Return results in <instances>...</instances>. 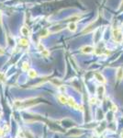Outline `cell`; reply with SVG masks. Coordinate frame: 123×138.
<instances>
[{
    "label": "cell",
    "instance_id": "6da1fadb",
    "mask_svg": "<svg viewBox=\"0 0 123 138\" xmlns=\"http://www.w3.org/2000/svg\"><path fill=\"white\" fill-rule=\"evenodd\" d=\"M36 100H37V98H30V99H24V100H15L14 105H15V107H17L19 109H28V108H30V107L36 105L37 104Z\"/></svg>",
    "mask_w": 123,
    "mask_h": 138
},
{
    "label": "cell",
    "instance_id": "7a4b0ae2",
    "mask_svg": "<svg viewBox=\"0 0 123 138\" xmlns=\"http://www.w3.org/2000/svg\"><path fill=\"white\" fill-rule=\"evenodd\" d=\"M112 38L116 42H122L123 41V33L119 29H114L112 31Z\"/></svg>",
    "mask_w": 123,
    "mask_h": 138
},
{
    "label": "cell",
    "instance_id": "3957f363",
    "mask_svg": "<svg viewBox=\"0 0 123 138\" xmlns=\"http://www.w3.org/2000/svg\"><path fill=\"white\" fill-rule=\"evenodd\" d=\"M94 76H95V78H96V81L99 82L100 84H105V83H107V79L105 78V76H103L101 73L96 72V73L94 74Z\"/></svg>",
    "mask_w": 123,
    "mask_h": 138
},
{
    "label": "cell",
    "instance_id": "277c9868",
    "mask_svg": "<svg viewBox=\"0 0 123 138\" xmlns=\"http://www.w3.org/2000/svg\"><path fill=\"white\" fill-rule=\"evenodd\" d=\"M95 51V49L93 46H90V45H85L81 48V52L85 54H92L93 52Z\"/></svg>",
    "mask_w": 123,
    "mask_h": 138
},
{
    "label": "cell",
    "instance_id": "5b68a950",
    "mask_svg": "<svg viewBox=\"0 0 123 138\" xmlns=\"http://www.w3.org/2000/svg\"><path fill=\"white\" fill-rule=\"evenodd\" d=\"M70 107H72V108H74L75 110H78V107H79V105L76 103V101L75 100V99L73 98V97H68V102H67Z\"/></svg>",
    "mask_w": 123,
    "mask_h": 138
},
{
    "label": "cell",
    "instance_id": "8992f818",
    "mask_svg": "<svg viewBox=\"0 0 123 138\" xmlns=\"http://www.w3.org/2000/svg\"><path fill=\"white\" fill-rule=\"evenodd\" d=\"M104 94H105V87L102 86V85L99 86V87H97L96 88V95H97V97L99 99H102Z\"/></svg>",
    "mask_w": 123,
    "mask_h": 138
},
{
    "label": "cell",
    "instance_id": "52a82bcc",
    "mask_svg": "<svg viewBox=\"0 0 123 138\" xmlns=\"http://www.w3.org/2000/svg\"><path fill=\"white\" fill-rule=\"evenodd\" d=\"M117 79L118 80H121L123 78V67H118L117 69Z\"/></svg>",
    "mask_w": 123,
    "mask_h": 138
},
{
    "label": "cell",
    "instance_id": "ba28073f",
    "mask_svg": "<svg viewBox=\"0 0 123 138\" xmlns=\"http://www.w3.org/2000/svg\"><path fill=\"white\" fill-rule=\"evenodd\" d=\"M58 100L62 104H67V102H68V98L66 96H64L63 94H61V95L58 96Z\"/></svg>",
    "mask_w": 123,
    "mask_h": 138
},
{
    "label": "cell",
    "instance_id": "9c48e42d",
    "mask_svg": "<svg viewBox=\"0 0 123 138\" xmlns=\"http://www.w3.org/2000/svg\"><path fill=\"white\" fill-rule=\"evenodd\" d=\"M28 76L30 78H36L38 76V73H37V71L35 69H29L28 71Z\"/></svg>",
    "mask_w": 123,
    "mask_h": 138
},
{
    "label": "cell",
    "instance_id": "30bf717a",
    "mask_svg": "<svg viewBox=\"0 0 123 138\" xmlns=\"http://www.w3.org/2000/svg\"><path fill=\"white\" fill-rule=\"evenodd\" d=\"M68 30L70 31H72V32H75V30H76V29H77V25H76V23L75 22H70L68 24Z\"/></svg>",
    "mask_w": 123,
    "mask_h": 138
},
{
    "label": "cell",
    "instance_id": "8fae6325",
    "mask_svg": "<svg viewBox=\"0 0 123 138\" xmlns=\"http://www.w3.org/2000/svg\"><path fill=\"white\" fill-rule=\"evenodd\" d=\"M51 83L52 84H53L54 86L56 87H62V82L60 79H57V78H52V79H51Z\"/></svg>",
    "mask_w": 123,
    "mask_h": 138
},
{
    "label": "cell",
    "instance_id": "7c38bea8",
    "mask_svg": "<svg viewBox=\"0 0 123 138\" xmlns=\"http://www.w3.org/2000/svg\"><path fill=\"white\" fill-rule=\"evenodd\" d=\"M20 32H21V34L23 35V36H28V35L29 34V30H28V28L26 27V26H23V27L21 28Z\"/></svg>",
    "mask_w": 123,
    "mask_h": 138
},
{
    "label": "cell",
    "instance_id": "4fadbf2b",
    "mask_svg": "<svg viewBox=\"0 0 123 138\" xmlns=\"http://www.w3.org/2000/svg\"><path fill=\"white\" fill-rule=\"evenodd\" d=\"M19 42V44L21 46H28V41L27 39H20Z\"/></svg>",
    "mask_w": 123,
    "mask_h": 138
},
{
    "label": "cell",
    "instance_id": "5bb4252c",
    "mask_svg": "<svg viewBox=\"0 0 123 138\" xmlns=\"http://www.w3.org/2000/svg\"><path fill=\"white\" fill-rule=\"evenodd\" d=\"M29 64H28V63H27V62H24L23 63V64H22V70L23 71H28L29 70Z\"/></svg>",
    "mask_w": 123,
    "mask_h": 138
},
{
    "label": "cell",
    "instance_id": "9a60e30c",
    "mask_svg": "<svg viewBox=\"0 0 123 138\" xmlns=\"http://www.w3.org/2000/svg\"><path fill=\"white\" fill-rule=\"evenodd\" d=\"M41 54L43 57H49V55H50V52H49L47 49H45V50H43L42 52H41Z\"/></svg>",
    "mask_w": 123,
    "mask_h": 138
},
{
    "label": "cell",
    "instance_id": "2e32d148",
    "mask_svg": "<svg viewBox=\"0 0 123 138\" xmlns=\"http://www.w3.org/2000/svg\"><path fill=\"white\" fill-rule=\"evenodd\" d=\"M0 82H6V75L3 72H0Z\"/></svg>",
    "mask_w": 123,
    "mask_h": 138
},
{
    "label": "cell",
    "instance_id": "e0dca14e",
    "mask_svg": "<svg viewBox=\"0 0 123 138\" xmlns=\"http://www.w3.org/2000/svg\"><path fill=\"white\" fill-rule=\"evenodd\" d=\"M38 50H39L40 52H42L43 50H45V47H44V45H43L41 42H40V43L38 44Z\"/></svg>",
    "mask_w": 123,
    "mask_h": 138
},
{
    "label": "cell",
    "instance_id": "ac0fdd59",
    "mask_svg": "<svg viewBox=\"0 0 123 138\" xmlns=\"http://www.w3.org/2000/svg\"><path fill=\"white\" fill-rule=\"evenodd\" d=\"M96 102V98H94V97H92L91 99H90V103L91 104H95Z\"/></svg>",
    "mask_w": 123,
    "mask_h": 138
},
{
    "label": "cell",
    "instance_id": "d6986e66",
    "mask_svg": "<svg viewBox=\"0 0 123 138\" xmlns=\"http://www.w3.org/2000/svg\"><path fill=\"white\" fill-rule=\"evenodd\" d=\"M112 110H113V111H117V110H118V107H117V106H115L114 104L112 105Z\"/></svg>",
    "mask_w": 123,
    "mask_h": 138
},
{
    "label": "cell",
    "instance_id": "ffe728a7",
    "mask_svg": "<svg viewBox=\"0 0 123 138\" xmlns=\"http://www.w3.org/2000/svg\"><path fill=\"white\" fill-rule=\"evenodd\" d=\"M4 54H5V51H4V49L0 47V55H3Z\"/></svg>",
    "mask_w": 123,
    "mask_h": 138
},
{
    "label": "cell",
    "instance_id": "44dd1931",
    "mask_svg": "<svg viewBox=\"0 0 123 138\" xmlns=\"http://www.w3.org/2000/svg\"><path fill=\"white\" fill-rule=\"evenodd\" d=\"M3 133H4V131L0 128V137H2V135H3Z\"/></svg>",
    "mask_w": 123,
    "mask_h": 138
},
{
    "label": "cell",
    "instance_id": "7402d4cb",
    "mask_svg": "<svg viewBox=\"0 0 123 138\" xmlns=\"http://www.w3.org/2000/svg\"><path fill=\"white\" fill-rule=\"evenodd\" d=\"M120 137H121V138H123V131L121 132V133H120Z\"/></svg>",
    "mask_w": 123,
    "mask_h": 138
},
{
    "label": "cell",
    "instance_id": "603a6c76",
    "mask_svg": "<svg viewBox=\"0 0 123 138\" xmlns=\"http://www.w3.org/2000/svg\"><path fill=\"white\" fill-rule=\"evenodd\" d=\"M0 118H1V115H0Z\"/></svg>",
    "mask_w": 123,
    "mask_h": 138
}]
</instances>
